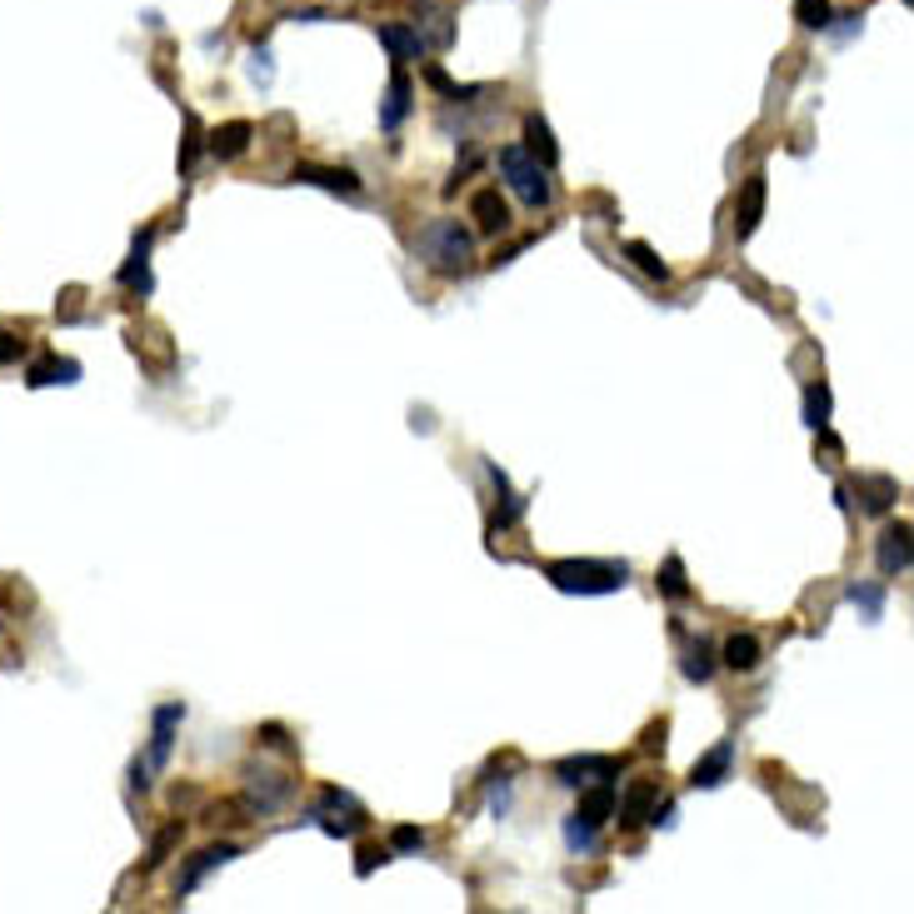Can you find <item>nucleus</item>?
<instances>
[{"label":"nucleus","instance_id":"2eb2a0df","mask_svg":"<svg viewBox=\"0 0 914 914\" xmlns=\"http://www.w3.org/2000/svg\"><path fill=\"white\" fill-rule=\"evenodd\" d=\"M120 285H130V290H141V295H151V230H141L135 235V246H130V260H126V270H120Z\"/></svg>","mask_w":914,"mask_h":914},{"label":"nucleus","instance_id":"5701e85b","mask_svg":"<svg viewBox=\"0 0 914 914\" xmlns=\"http://www.w3.org/2000/svg\"><path fill=\"white\" fill-rule=\"evenodd\" d=\"M490 480H495V495H500V510H495V530H510L520 515H525V500H520L515 490H510V480H505V470L490 465Z\"/></svg>","mask_w":914,"mask_h":914},{"label":"nucleus","instance_id":"f257e3e1","mask_svg":"<svg viewBox=\"0 0 914 914\" xmlns=\"http://www.w3.org/2000/svg\"><path fill=\"white\" fill-rule=\"evenodd\" d=\"M545 580L560 595H615V590L630 585V565L625 560H550L545 565Z\"/></svg>","mask_w":914,"mask_h":914},{"label":"nucleus","instance_id":"cd10ccee","mask_svg":"<svg viewBox=\"0 0 914 914\" xmlns=\"http://www.w3.org/2000/svg\"><path fill=\"white\" fill-rule=\"evenodd\" d=\"M850 605L865 609V620H879V615H885V590L869 585V580H855V585H850Z\"/></svg>","mask_w":914,"mask_h":914},{"label":"nucleus","instance_id":"c756f323","mask_svg":"<svg viewBox=\"0 0 914 914\" xmlns=\"http://www.w3.org/2000/svg\"><path fill=\"white\" fill-rule=\"evenodd\" d=\"M625 256H630V260H634V265H640V270H645V275H650V281H669V265H665V260H660V256H655V250H650V246H645V240H630V246H625Z\"/></svg>","mask_w":914,"mask_h":914},{"label":"nucleus","instance_id":"72a5a7b5","mask_svg":"<svg viewBox=\"0 0 914 914\" xmlns=\"http://www.w3.org/2000/svg\"><path fill=\"white\" fill-rule=\"evenodd\" d=\"M25 355V341L21 335H11V330H0V365H15Z\"/></svg>","mask_w":914,"mask_h":914},{"label":"nucleus","instance_id":"473e14b6","mask_svg":"<svg viewBox=\"0 0 914 914\" xmlns=\"http://www.w3.org/2000/svg\"><path fill=\"white\" fill-rule=\"evenodd\" d=\"M195 155H200V120L190 116L186 120V145H180V170H190V165H195Z\"/></svg>","mask_w":914,"mask_h":914},{"label":"nucleus","instance_id":"9b49d317","mask_svg":"<svg viewBox=\"0 0 914 914\" xmlns=\"http://www.w3.org/2000/svg\"><path fill=\"white\" fill-rule=\"evenodd\" d=\"M470 215H475L480 235H505V230H510V205H505V195L495 186L475 190V200H470Z\"/></svg>","mask_w":914,"mask_h":914},{"label":"nucleus","instance_id":"c9c22d12","mask_svg":"<svg viewBox=\"0 0 914 914\" xmlns=\"http://www.w3.org/2000/svg\"><path fill=\"white\" fill-rule=\"evenodd\" d=\"M260 739H265V745H290V739H285V729H281V725H265V729H260Z\"/></svg>","mask_w":914,"mask_h":914},{"label":"nucleus","instance_id":"39448f33","mask_svg":"<svg viewBox=\"0 0 914 914\" xmlns=\"http://www.w3.org/2000/svg\"><path fill=\"white\" fill-rule=\"evenodd\" d=\"M615 774H620V760H615V755H570V760L555 764V780L570 790L590 785V780H615Z\"/></svg>","mask_w":914,"mask_h":914},{"label":"nucleus","instance_id":"4c0bfd02","mask_svg":"<svg viewBox=\"0 0 914 914\" xmlns=\"http://www.w3.org/2000/svg\"><path fill=\"white\" fill-rule=\"evenodd\" d=\"M645 750H665V725H655V729L645 735Z\"/></svg>","mask_w":914,"mask_h":914},{"label":"nucleus","instance_id":"20e7f679","mask_svg":"<svg viewBox=\"0 0 914 914\" xmlns=\"http://www.w3.org/2000/svg\"><path fill=\"white\" fill-rule=\"evenodd\" d=\"M246 780H250V785H246V809H250V815H275V809L295 795L290 774H270V770L256 774V770H250Z\"/></svg>","mask_w":914,"mask_h":914},{"label":"nucleus","instance_id":"412c9836","mask_svg":"<svg viewBox=\"0 0 914 914\" xmlns=\"http://www.w3.org/2000/svg\"><path fill=\"white\" fill-rule=\"evenodd\" d=\"M715 665H720L715 645L700 634V640L685 650V680H690V685H710V680H715Z\"/></svg>","mask_w":914,"mask_h":914},{"label":"nucleus","instance_id":"f8f14e48","mask_svg":"<svg viewBox=\"0 0 914 914\" xmlns=\"http://www.w3.org/2000/svg\"><path fill=\"white\" fill-rule=\"evenodd\" d=\"M240 855V844H211V850H200L195 859H190L186 869H180V879H176V894H190L200 885V879L211 875V869H221V865H230V859Z\"/></svg>","mask_w":914,"mask_h":914},{"label":"nucleus","instance_id":"a211bd4d","mask_svg":"<svg viewBox=\"0 0 914 914\" xmlns=\"http://www.w3.org/2000/svg\"><path fill=\"white\" fill-rule=\"evenodd\" d=\"M525 151L535 155L545 170H555L560 165V145H555V135H550V126H545V116H525Z\"/></svg>","mask_w":914,"mask_h":914},{"label":"nucleus","instance_id":"393cba45","mask_svg":"<svg viewBox=\"0 0 914 914\" xmlns=\"http://www.w3.org/2000/svg\"><path fill=\"white\" fill-rule=\"evenodd\" d=\"M830 411H834L830 385H824V380H815V385L805 390V425H809V430H824V425H830Z\"/></svg>","mask_w":914,"mask_h":914},{"label":"nucleus","instance_id":"9d476101","mask_svg":"<svg viewBox=\"0 0 914 914\" xmlns=\"http://www.w3.org/2000/svg\"><path fill=\"white\" fill-rule=\"evenodd\" d=\"M729 764H735V739H720L710 755H700L690 770V790H720L729 780Z\"/></svg>","mask_w":914,"mask_h":914},{"label":"nucleus","instance_id":"aec40b11","mask_svg":"<svg viewBox=\"0 0 914 914\" xmlns=\"http://www.w3.org/2000/svg\"><path fill=\"white\" fill-rule=\"evenodd\" d=\"M380 46L390 50L395 60H420V50H425V40H420V31H411V25H380Z\"/></svg>","mask_w":914,"mask_h":914},{"label":"nucleus","instance_id":"4468645a","mask_svg":"<svg viewBox=\"0 0 914 914\" xmlns=\"http://www.w3.org/2000/svg\"><path fill=\"white\" fill-rule=\"evenodd\" d=\"M300 186H320L330 195H360V176L355 170H330V165H295Z\"/></svg>","mask_w":914,"mask_h":914},{"label":"nucleus","instance_id":"f3484780","mask_svg":"<svg viewBox=\"0 0 914 914\" xmlns=\"http://www.w3.org/2000/svg\"><path fill=\"white\" fill-rule=\"evenodd\" d=\"M760 640L755 634H729L725 650H720V665H729L735 675H750V669H760Z\"/></svg>","mask_w":914,"mask_h":914},{"label":"nucleus","instance_id":"dca6fc26","mask_svg":"<svg viewBox=\"0 0 914 914\" xmlns=\"http://www.w3.org/2000/svg\"><path fill=\"white\" fill-rule=\"evenodd\" d=\"M411 106H415L411 75H395V81H390V91H385V106H380V126L400 130V126H405V116H411Z\"/></svg>","mask_w":914,"mask_h":914},{"label":"nucleus","instance_id":"b1692460","mask_svg":"<svg viewBox=\"0 0 914 914\" xmlns=\"http://www.w3.org/2000/svg\"><path fill=\"white\" fill-rule=\"evenodd\" d=\"M81 380V365L75 360H46V365H31V390H46V385H75Z\"/></svg>","mask_w":914,"mask_h":914},{"label":"nucleus","instance_id":"bb28decb","mask_svg":"<svg viewBox=\"0 0 914 914\" xmlns=\"http://www.w3.org/2000/svg\"><path fill=\"white\" fill-rule=\"evenodd\" d=\"M795 21L805 25V31H830L834 5L830 0H795Z\"/></svg>","mask_w":914,"mask_h":914},{"label":"nucleus","instance_id":"6ab92c4d","mask_svg":"<svg viewBox=\"0 0 914 914\" xmlns=\"http://www.w3.org/2000/svg\"><path fill=\"white\" fill-rule=\"evenodd\" d=\"M250 120H230V126H221L211 135V155L215 161H235V155H246V145H250Z\"/></svg>","mask_w":914,"mask_h":914},{"label":"nucleus","instance_id":"f704fd0d","mask_svg":"<svg viewBox=\"0 0 914 914\" xmlns=\"http://www.w3.org/2000/svg\"><path fill=\"white\" fill-rule=\"evenodd\" d=\"M385 859H390L385 850H360V859H355V875H360V879L376 875V865H385Z\"/></svg>","mask_w":914,"mask_h":914},{"label":"nucleus","instance_id":"423d86ee","mask_svg":"<svg viewBox=\"0 0 914 914\" xmlns=\"http://www.w3.org/2000/svg\"><path fill=\"white\" fill-rule=\"evenodd\" d=\"M655 805H660V780H634L625 795H615L620 830H640V824H650V809Z\"/></svg>","mask_w":914,"mask_h":914},{"label":"nucleus","instance_id":"6e6552de","mask_svg":"<svg viewBox=\"0 0 914 914\" xmlns=\"http://www.w3.org/2000/svg\"><path fill=\"white\" fill-rule=\"evenodd\" d=\"M186 720V704H161L151 715V764L155 770H165V760H170V750H176V725Z\"/></svg>","mask_w":914,"mask_h":914},{"label":"nucleus","instance_id":"ddd939ff","mask_svg":"<svg viewBox=\"0 0 914 914\" xmlns=\"http://www.w3.org/2000/svg\"><path fill=\"white\" fill-rule=\"evenodd\" d=\"M615 795H620V785H615V780H590L585 795H580V805H574V815L600 830V824L615 815Z\"/></svg>","mask_w":914,"mask_h":914},{"label":"nucleus","instance_id":"a878e982","mask_svg":"<svg viewBox=\"0 0 914 914\" xmlns=\"http://www.w3.org/2000/svg\"><path fill=\"white\" fill-rule=\"evenodd\" d=\"M655 585H660V595H669V600H690V580H685V560H680V555H665Z\"/></svg>","mask_w":914,"mask_h":914},{"label":"nucleus","instance_id":"7ed1b4c3","mask_svg":"<svg viewBox=\"0 0 914 914\" xmlns=\"http://www.w3.org/2000/svg\"><path fill=\"white\" fill-rule=\"evenodd\" d=\"M420 250L425 260H430L435 270H446V275H455V270L470 265V230H460V221H435L420 230Z\"/></svg>","mask_w":914,"mask_h":914},{"label":"nucleus","instance_id":"1a4fd4ad","mask_svg":"<svg viewBox=\"0 0 914 914\" xmlns=\"http://www.w3.org/2000/svg\"><path fill=\"white\" fill-rule=\"evenodd\" d=\"M875 560H879V574H885V580H900V574L910 570V525H904V520L879 535Z\"/></svg>","mask_w":914,"mask_h":914},{"label":"nucleus","instance_id":"e433bc0d","mask_svg":"<svg viewBox=\"0 0 914 914\" xmlns=\"http://www.w3.org/2000/svg\"><path fill=\"white\" fill-rule=\"evenodd\" d=\"M490 805H495V815H505V809H510V785H500V790H495V795H490Z\"/></svg>","mask_w":914,"mask_h":914},{"label":"nucleus","instance_id":"c85d7f7f","mask_svg":"<svg viewBox=\"0 0 914 914\" xmlns=\"http://www.w3.org/2000/svg\"><path fill=\"white\" fill-rule=\"evenodd\" d=\"M565 844H570L574 855H590V850L600 844V830H595V824H585L580 815H570V820H565Z\"/></svg>","mask_w":914,"mask_h":914},{"label":"nucleus","instance_id":"f03ea898","mask_svg":"<svg viewBox=\"0 0 914 914\" xmlns=\"http://www.w3.org/2000/svg\"><path fill=\"white\" fill-rule=\"evenodd\" d=\"M500 176L510 180V190H515L520 200H525L530 211H545L550 205V170L535 161V155L525 151V145H505L500 151Z\"/></svg>","mask_w":914,"mask_h":914},{"label":"nucleus","instance_id":"0eeeda50","mask_svg":"<svg viewBox=\"0 0 914 914\" xmlns=\"http://www.w3.org/2000/svg\"><path fill=\"white\" fill-rule=\"evenodd\" d=\"M764 195H770L764 176H750V180H745V190H739V200H735V240H750V235L760 230V221H764Z\"/></svg>","mask_w":914,"mask_h":914},{"label":"nucleus","instance_id":"4be33fe9","mask_svg":"<svg viewBox=\"0 0 914 914\" xmlns=\"http://www.w3.org/2000/svg\"><path fill=\"white\" fill-rule=\"evenodd\" d=\"M900 490H894L890 475H875V480H859V505H865V515H890Z\"/></svg>","mask_w":914,"mask_h":914},{"label":"nucleus","instance_id":"2f4dec72","mask_svg":"<svg viewBox=\"0 0 914 914\" xmlns=\"http://www.w3.org/2000/svg\"><path fill=\"white\" fill-rule=\"evenodd\" d=\"M390 850H400V855H415V850H425V834L411 830V824H400V830L390 834Z\"/></svg>","mask_w":914,"mask_h":914},{"label":"nucleus","instance_id":"7c9ffc66","mask_svg":"<svg viewBox=\"0 0 914 914\" xmlns=\"http://www.w3.org/2000/svg\"><path fill=\"white\" fill-rule=\"evenodd\" d=\"M176 844H180V824H165V830H161V834H155V840H151V855H145V869L165 865V855H170Z\"/></svg>","mask_w":914,"mask_h":914}]
</instances>
